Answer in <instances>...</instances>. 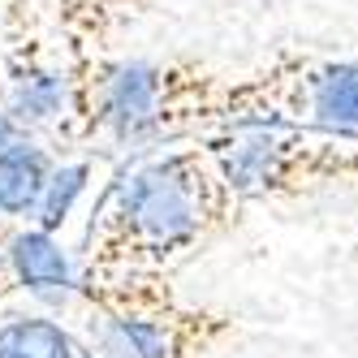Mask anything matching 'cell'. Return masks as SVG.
Wrapping results in <instances>:
<instances>
[{
	"mask_svg": "<svg viewBox=\"0 0 358 358\" xmlns=\"http://www.w3.org/2000/svg\"><path fill=\"white\" fill-rule=\"evenodd\" d=\"M238 194L220 182L208 151H173L147 160L117 186L121 246L147 264H169L186 255L208 229L224 224Z\"/></svg>",
	"mask_w": 358,
	"mask_h": 358,
	"instance_id": "obj_1",
	"label": "cell"
},
{
	"mask_svg": "<svg viewBox=\"0 0 358 358\" xmlns=\"http://www.w3.org/2000/svg\"><path fill=\"white\" fill-rule=\"evenodd\" d=\"M224 117L238 130H302L328 138H358V61L280 57L268 73L229 95Z\"/></svg>",
	"mask_w": 358,
	"mask_h": 358,
	"instance_id": "obj_2",
	"label": "cell"
},
{
	"mask_svg": "<svg viewBox=\"0 0 358 358\" xmlns=\"http://www.w3.org/2000/svg\"><path fill=\"white\" fill-rule=\"evenodd\" d=\"M220 182L238 199H294L358 182V138L302 130H234L208 143Z\"/></svg>",
	"mask_w": 358,
	"mask_h": 358,
	"instance_id": "obj_3",
	"label": "cell"
},
{
	"mask_svg": "<svg viewBox=\"0 0 358 358\" xmlns=\"http://www.w3.org/2000/svg\"><path fill=\"white\" fill-rule=\"evenodd\" d=\"M164 95H169L164 69L147 61H125L113 65L104 87H99V117L121 143H138L164 130Z\"/></svg>",
	"mask_w": 358,
	"mask_h": 358,
	"instance_id": "obj_4",
	"label": "cell"
},
{
	"mask_svg": "<svg viewBox=\"0 0 358 358\" xmlns=\"http://www.w3.org/2000/svg\"><path fill=\"white\" fill-rule=\"evenodd\" d=\"M9 268L17 272V280L31 294L48 298V302H65L73 289V268L69 255L61 250V242L43 229H27V234L9 238Z\"/></svg>",
	"mask_w": 358,
	"mask_h": 358,
	"instance_id": "obj_5",
	"label": "cell"
},
{
	"mask_svg": "<svg viewBox=\"0 0 358 358\" xmlns=\"http://www.w3.org/2000/svg\"><path fill=\"white\" fill-rule=\"evenodd\" d=\"M182 341L177 328L147 315H104L95 328V354L91 358H177Z\"/></svg>",
	"mask_w": 358,
	"mask_h": 358,
	"instance_id": "obj_6",
	"label": "cell"
},
{
	"mask_svg": "<svg viewBox=\"0 0 358 358\" xmlns=\"http://www.w3.org/2000/svg\"><path fill=\"white\" fill-rule=\"evenodd\" d=\"M48 173H52L48 156L35 143H27L17 134L5 151H0V212L5 216H31L39 194H43Z\"/></svg>",
	"mask_w": 358,
	"mask_h": 358,
	"instance_id": "obj_7",
	"label": "cell"
},
{
	"mask_svg": "<svg viewBox=\"0 0 358 358\" xmlns=\"http://www.w3.org/2000/svg\"><path fill=\"white\" fill-rule=\"evenodd\" d=\"M61 108H65V78H61L57 69L31 65L27 73H17V78H13V91H9V121L43 125V121H52Z\"/></svg>",
	"mask_w": 358,
	"mask_h": 358,
	"instance_id": "obj_8",
	"label": "cell"
},
{
	"mask_svg": "<svg viewBox=\"0 0 358 358\" xmlns=\"http://www.w3.org/2000/svg\"><path fill=\"white\" fill-rule=\"evenodd\" d=\"M0 358H73V341L61 324L27 315L0 324Z\"/></svg>",
	"mask_w": 358,
	"mask_h": 358,
	"instance_id": "obj_9",
	"label": "cell"
},
{
	"mask_svg": "<svg viewBox=\"0 0 358 358\" xmlns=\"http://www.w3.org/2000/svg\"><path fill=\"white\" fill-rule=\"evenodd\" d=\"M87 177H91V164H61V169L48 173L43 194H39V203H35V216H39V229H43V234H52V229L65 224L73 199H78L83 186H87Z\"/></svg>",
	"mask_w": 358,
	"mask_h": 358,
	"instance_id": "obj_10",
	"label": "cell"
},
{
	"mask_svg": "<svg viewBox=\"0 0 358 358\" xmlns=\"http://www.w3.org/2000/svg\"><path fill=\"white\" fill-rule=\"evenodd\" d=\"M13 138H17V125L9 121V113H0V151H5Z\"/></svg>",
	"mask_w": 358,
	"mask_h": 358,
	"instance_id": "obj_11",
	"label": "cell"
},
{
	"mask_svg": "<svg viewBox=\"0 0 358 358\" xmlns=\"http://www.w3.org/2000/svg\"><path fill=\"white\" fill-rule=\"evenodd\" d=\"M73 358H91V354H83V350H73Z\"/></svg>",
	"mask_w": 358,
	"mask_h": 358,
	"instance_id": "obj_12",
	"label": "cell"
}]
</instances>
